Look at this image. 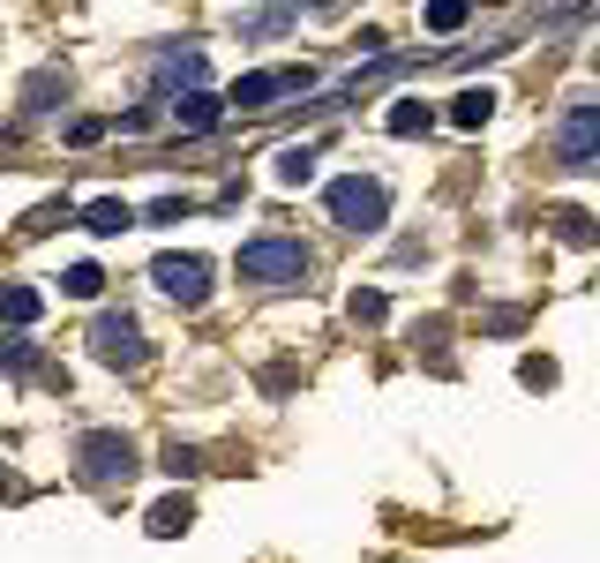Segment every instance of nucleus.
<instances>
[{"label": "nucleus", "mask_w": 600, "mask_h": 563, "mask_svg": "<svg viewBox=\"0 0 600 563\" xmlns=\"http://www.w3.org/2000/svg\"><path fill=\"white\" fill-rule=\"evenodd\" d=\"M233 271H241V286H300V278H308V249L263 233V241H248V249L233 256Z\"/></svg>", "instance_id": "f257e3e1"}, {"label": "nucleus", "mask_w": 600, "mask_h": 563, "mask_svg": "<svg viewBox=\"0 0 600 563\" xmlns=\"http://www.w3.org/2000/svg\"><path fill=\"white\" fill-rule=\"evenodd\" d=\"M331 218H338L345 233H384V218H390V188H384V180H368V174L331 180Z\"/></svg>", "instance_id": "f03ea898"}, {"label": "nucleus", "mask_w": 600, "mask_h": 563, "mask_svg": "<svg viewBox=\"0 0 600 563\" xmlns=\"http://www.w3.org/2000/svg\"><path fill=\"white\" fill-rule=\"evenodd\" d=\"M76 466H84V481H98V488H113V481H135V443L121 429H84L76 435Z\"/></svg>", "instance_id": "7ed1b4c3"}, {"label": "nucleus", "mask_w": 600, "mask_h": 563, "mask_svg": "<svg viewBox=\"0 0 600 563\" xmlns=\"http://www.w3.org/2000/svg\"><path fill=\"white\" fill-rule=\"evenodd\" d=\"M90 353H98L105 368H143V361H151V346H143L129 308H105V316L90 323Z\"/></svg>", "instance_id": "20e7f679"}, {"label": "nucleus", "mask_w": 600, "mask_h": 563, "mask_svg": "<svg viewBox=\"0 0 600 563\" xmlns=\"http://www.w3.org/2000/svg\"><path fill=\"white\" fill-rule=\"evenodd\" d=\"M556 151H563V174H593V166H600V106H593V98H578V106L563 113Z\"/></svg>", "instance_id": "39448f33"}, {"label": "nucleus", "mask_w": 600, "mask_h": 563, "mask_svg": "<svg viewBox=\"0 0 600 563\" xmlns=\"http://www.w3.org/2000/svg\"><path fill=\"white\" fill-rule=\"evenodd\" d=\"M151 278H158V294L180 301V308L211 301V263H203V256H158V263H151Z\"/></svg>", "instance_id": "423d86ee"}, {"label": "nucleus", "mask_w": 600, "mask_h": 563, "mask_svg": "<svg viewBox=\"0 0 600 563\" xmlns=\"http://www.w3.org/2000/svg\"><path fill=\"white\" fill-rule=\"evenodd\" d=\"M203 76H211V60H203V45H180V53H158V90H180V98H188V90H203Z\"/></svg>", "instance_id": "0eeeda50"}, {"label": "nucleus", "mask_w": 600, "mask_h": 563, "mask_svg": "<svg viewBox=\"0 0 600 563\" xmlns=\"http://www.w3.org/2000/svg\"><path fill=\"white\" fill-rule=\"evenodd\" d=\"M270 98H286V68H256V76L233 84V106H241V113H270Z\"/></svg>", "instance_id": "6e6552de"}, {"label": "nucleus", "mask_w": 600, "mask_h": 563, "mask_svg": "<svg viewBox=\"0 0 600 563\" xmlns=\"http://www.w3.org/2000/svg\"><path fill=\"white\" fill-rule=\"evenodd\" d=\"M218 113H225V98H218V90H188V98H173V121H180L188 135H211Z\"/></svg>", "instance_id": "1a4fd4ad"}, {"label": "nucleus", "mask_w": 600, "mask_h": 563, "mask_svg": "<svg viewBox=\"0 0 600 563\" xmlns=\"http://www.w3.org/2000/svg\"><path fill=\"white\" fill-rule=\"evenodd\" d=\"M38 316H45L38 286H0V323H8V331H31Z\"/></svg>", "instance_id": "9d476101"}, {"label": "nucleus", "mask_w": 600, "mask_h": 563, "mask_svg": "<svg viewBox=\"0 0 600 563\" xmlns=\"http://www.w3.org/2000/svg\"><path fill=\"white\" fill-rule=\"evenodd\" d=\"M60 98H68V76H60V68H38V76L23 84V113H53Z\"/></svg>", "instance_id": "9b49d317"}, {"label": "nucleus", "mask_w": 600, "mask_h": 563, "mask_svg": "<svg viewBox=\"0 0 600 563\" xmlns=\"http://www.w3.org/2000/svg\"><path fill=\"white\" fill-rule=\"evenodd\" d=\"M384 129H390V135H429V129H435V106H429V98H398Z\"/></svg>", "instance_id": "f8f14e48"}, {"label": "nucleus", "mask_w": 600, "mask_h": 563, "mask_svg": "<svg viewBox=\"0 0 600 563\" xmlns=\"http://www.w3.org/2000/svg\"><path fill=\"white\" fill-rule=\"evenodd\" d=\"M315 180V143H286L278 151V188H308Z\"/></svg>", "instance_id": "ddd939ff"}, {"label": "nucleus", "mask_w": 600, "mask_h": 563, "mask_svg": "<svg viewBox=\"0 0 600 563\" xmlns=\"http://www.w3.org/2000/svg\"><path fill=\"white\" fill-rule=\"evenodd\" d=\"M293 23H300L293 8H263V15H233V31H241V38H286Z\"/></svg>", "instance_id": "4468645a"}, {"label": "nucleus", "mask_w": 600, "mask_h": 563, "mask_svg": "<svg viewBox=\"0 0 600 563\" xmlns=\"http://www.w3.org/2000/svg\"><path fill=\"white\" fill-rule=\"evenodd\" d=\"M129 225H135V211L121 203V196H98V203L84 211V233H129Z\"/></svg>", "instance_id": "2eb2a0df"}, {"label": "nucleus", "mask_w": 600, "mask_h": 563, "mask_svg": "<svg viewBox=\"0 0 600 563\" xmlns=\"http://www.w3.org/2000/svg\"><path fill=\"white\" fill-rule=\"evenodd\" d=\"M488 113H496V90H458L451 98V129H488Z\"/></svg>", "instance_id": "dca6fc26"}, {"label": "nucleus", "mask_w": 600, "mask_h": 563, "mask_svg": "<svg viewBox=\"0 0 600 563\" xmlns=\"http://www.w3.org/2000/svg\"><path fill=\"white\" fill-rule=\"evenodd\" d=\"M188 526H196V511H188V496H166V504L151 511V533H158V541H173V533H188Z\"/></svg>", "instance_id": "f3484780"}, {"label": "nucleus", "mask_w": 600, "mask_h": 563, "mask_svg": "<svg viewBox=\"0 0 600 563\" xmlns=\"http://www.w3.org/2000/svg\"><path fill=\"white\" fill-rule=\"evenodd\" d=\"M60 294H76V301H98V294H105V271H98V263H76V271L60 278Z\"/></svg>", "instance_id": "a211bd4d"}, {"label": "nucleus", "mask_w": 600, "mask_h": 563, "mask_svg": "<svg viewBox=\"0 0 600 563\" xmlns=\"http://www.w3.org/2000/svg\"><path fill=\"white\" fill-rule=\"evenodd\" d=\"M556 241L563 249H593V218L586 211H556Z\"/></svg>", "instance_id": "6ab92c4d"}, {"label": "nucleus", "mask_w": 600, "mask_h": 563, "mask_svg": "<svg viewBox=\"0 0 600 563\" xmlns=\"http://www.w3.org/2000/svg\"><path fill=\"white\" fill-rule=\"evenodd\" d=\"M0 368H15V376H23V368H38V346H31L23 331H8V339H0Z\"/></svg>", "instance_id": "aec40b11"}, {"label": "nucleus", "mask_w": 600, "mask_h": 563, "mask_svg": "<svg viewBox=\"0 0 600 563\" xmlns=\"http://www.w3.org/2000/svg\"><path fill=\"white\" fill-rule=\"evenodd\" d=\"M384 294H376V286H353V301H345V316H353V323H384Z\"/></svg>", "instance_id": "412c9836"}, {"label": "nucleus", "mask_w": 600, "mask_h": 563, "mask_svg": "<svg viewBox=\"0 0 600 563\" xmlns=\"http://www.w3.org/2000/svg\"><path fill=\"white\" fill-rule=\"evenodd\" d=\"M166 474L173 481H196V474H203V451H196V443H166Z\"/></svg>", "instance_id": "4be33fe9"}, {"label": "nucleus", "mask_w": 600, "mask_h": 563, "mask_svg": "<svg viewBox=\"0 0 600 563\" xmlns=\"http://www.w3.org/2000/svg\"><path fill=\"white\" fill-rule=\"evenodd\" d=\"M466 15H473L466 0H429V31H458Z\"/></svg>", "instance_id": "5701e85b"}, {"label": "nucleus", "mask_w": 600, "mask_h": 563, "mask_svg": "<svg viewBox=\"0 0 600 563\" xmlns=\"http://www.w3.org/2000/svg\"><path fill=\"white\" fill-rule=\"evenodd\" d=\"M518 376H525V390H548V384H556V361H541V353H533Z\"/></svg>", "instance_id": "b1692460"}, {"label": "nucleus", "mask_w": 600, "mask_h": 563, "mask_svg": "<svg viewBox=\"0 0 600 563\" xmlns=\"http://www.w3.org/2000/svg\"><path fill=\"white\" fill-rule=\"evenodd\" d=\"M188 211V203H180V196H158V203H151V225H173V218Z\"/></svg>", "instance_id": "393cba45"}, {"label": "nucleus", "mask_w": 600, "mask_h": 563, "mask_svg": "<svg viewBox=\"0 0 600 563\" xmlns=\"http://www.w3.org/2000/svg\"><path fill=\"white\" fill-rule=\"evenodd\" d=\"M15 488H23V481L8 474V466H0V504H8V496H15Z\"/></svg>", "instance_id": "a878e982"}]
</instances>
